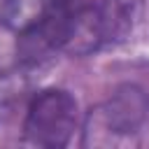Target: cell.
Masks as SVG:
<instances>
[{
	"label": "cell",
	"mask_w": 149,
	"mask_h": 149,
	"mask_svg": "<svg viewBox=\"0 0 149 149\" xmlns=\"http://www.w3.org/2000/svg\"><path fill=\"white\" fill-rule=\"evenodd\" d=\"M149 119V98L135 84H123L93 107L84 123V144H116L137 135Z\"/></svg>",
	"instance_id": "cell-1"
},
{
	"label": "cell",
	"mask_w": 149,
	"mask_h": 149,
	"mask_svg": "<svg viewBox=\"0 0 149 149\" xmlns=\"http://www.w3.org/2000/svg\"><path fill=\"white\" fill-rule=\"evenodd\" d=\"M77 128H79L77 100L63 88H44L30 100L26 109L23 140L33 147L61 149L70 144Z\"/></svg>",
	"instance_id": "cell-2"
},
{
	"label": "cell",
	"mask_w": 149,
	"mask_h": 149,
	"mask_svg": "<svg viewBox=\"0 0 149 149\" xmlns=\"http://www.w3.org/2000/svg\"><path fill=\"white\" fill-rule=\"evenodd\" d=\"M56 2L61 0H0V21L7 28L21 33L44 16Z\"/></svg>",
	"instance_id": "cell-3"
}]
</instances>
